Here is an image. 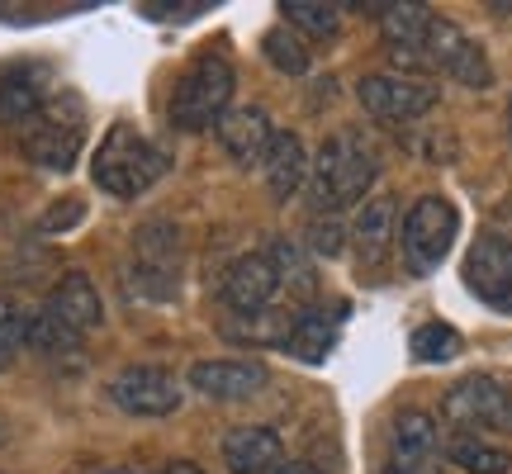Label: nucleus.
<instances>
[{
	"mask_svg": "<svg viewBox=\"0 0 512 474\" xmlns=\"http://www.w3.org/2000/svg\"><path fill=\"white\" fill-rule=\"evenodd\" d=\"M280 294V275H275V261L266 252H247L238 256L219 280V299L228 309L247 318V313H266Z\"/></svg>",
	"mask_w": 512,
	"mask_h": 474,
	"instance_id": "obj_13",
	"label": "nucleus"
},
{
	"mask_svg": "<svg viewBox=\"0 0 512 474\" xmlns=\"http://www.w3.org/2000/svg\"><path fill=\"white\" fill-rule=\"evenodd\" d=\"M465 285L489 309L512 313V242L498 233L475 237V247L465 252Z\"/></svg>",
	"mask_w": 512,
	"mask_h": 474,
	"instance_id": "obj_12",
	"label": "nucleus"
},
{
	"mask_svg": "<svg viewBox=\"0 0 512 474\" xmlns=\"http://www.w3.org/2000/svg\"><path fill=\"white\" fill-rule=\"evenodd\" d=\"M81 219H86V204L67 195V200L53 204V209H48V214L38 219V233H67V228H76Z\"/></svg>",
	"mask_w": 512,
	"mask_h": 474,
	"instance_id": "obj_30",
	"label": "nucleus"
},
{
	"mask_svg": "<svg viewBox=\"0 0 512 474\" xmlns=\"http://www.w3.org/2000/svg\"><path fill=\"white\" fill-rule=\"evenodd\" d=\"M356 100L366 105V114L375 119H422V114L437 105V86L422 81V76H399V72H384V76H361L356 86Z\"/></svg>",
	"mask_w": 512,
	"mask_h": 474,
	"instance_id": "obj_10",
	"label": "nucleus"
},
{
	"mask_svg": "<svg viewBox=\"0 0 512 474\" xmlns=\"http://www.w3.org/2000/svg\"><path fill=\"white\" fill-rule=\"evenodd\" d=\"M508 119H512V114H508Z\"/></svg>",
	"mask_w": 512,
	"mask_h": 474,
	"instance_id": "obj_37",
	"label": "nucleus"
},
{
	"mask_svg": "<svg viewBox=\"0 0 512 474\" xmlns=\"http://www.w3.org/2000/svg\"><path fill=\"white\" fill-rule=\"evenodd\" d=\"M280 10L294 29H304L313 38H332L342 29V5H332V0H285Z\"/></svg>",
	"mask_w": 512,
	"mask_h": 474,
	"instance_id": "obj_24",
	"label": "nucleus"
},
{
	"mask_svg": "<svg viewBox=\"0 0 512 474\" xmlns=\"http://www.w3.org/2000/svg\"><path fill=\"white\" fill-rule=\"evenodd\" d=\"M261 53H266V62H271L275 72H285V76L309 72V43L294 34V29H271V34L261 38Z\"/></svg>",
	"mask_w": 512,
	"mask_h": 474,
	"instance_id": "obj_26",
	"label": "nucleus"
},
{
	"mask_svg": "<svg viewBox=\"0 0 512 474\" xmlns=\"http://www.w3.org/2000/svg\"><path fill=\"white\" fill-rule=\"evenodd\" d=\"M24 342L34 351H43V356H67V351L81 347V337L72 328H62L57 318H48V313H29V337Z\"/></svg>",
	"mask_w": 512,
	"mask_h": 474,
	"instance_id": "obj_28",
	"label": "nucleus"
},
{
	"mask_svg": "<svg viewBox=\"0 0 512 474\" xmlns=\"http://www.w3.org/2000/svg\"><path fill=\"white\" fill-rule=\"evenodd\" d=\"M446 456H451V465L465 474H508L512 470V456L503 451V446H494V441L484 437H451V446H446Z\"/></svg>",
	"mask_w": 512,
	"mask_h": 474,
	"instance_id": "obj_23",
	"label": "nucleus"
},
{
	"mask_svg": "<svg viewBox=\"0 0 512 474\" xmlns=\"http://www.w3.org/2000/svg\"><path fill=\"white\" fill-rule=\"evenodd\" d=\"M460 233V209L446 195H422L408 204L399 228V247H403V266L413 275H432L451 256Z\"/></svg>",
	"mask_w": 512,
	"mask_h": 474,
	"instance_id": "obj_5",
	"label": "nucleus"
},
{
	"mask_svg": "<svg viewBox=\"0 0 512 474\" xmlns=\"http://www.w3.org/2000/svg\"><path fill=\"white\" fill-rule=\"evenodd\" d=\"M10 361H15V351H10V347H0V370H5Z\"/></svg>",
	"mask_w": 512,
	"mask_h": 474,
	"instance_id": "obj_33",
	"label": "nucleus"
},
{
	"mask_svg": "<svg viewBox=\"0 0 512 474\" xmlns=\"http://www.w3.org/2000/svg\"><path fill=\"white\" fill-rule=\"evenodd\" d=\"M162 474H204V470H200V465H190V460H171Z\"/></svg>",
	"mask_w": 512,
	"mask_h": 474,
	"instance_id": "obj_32",
	"label": "nucleus"
},
{
	"mask_svg": "<svg viewBox=\"0 0 512 474\" xmlns=\"http://www.w3.org/2000/svg\"><path fill=\"white\" fill-rule=\"evenodd\" d=\"M110 399L133 418H166L181 408V380L166 365H124L110 380Z\"/></svg>",
	"mask_w": 512,
	"mask_h": 474,
	"instance_id": "obj_9",
	"label": "nucleus"
},
{
	"mask_svg": "<svg viewBox=\"0 0 512 474\" xmlns=\"http://www.w3.org/2000/svg\"><path fill=\"white\" fill-rule=\"evenodd\" d=\"M48 67L38 62H15L0 72V124H29L43 105H48Z\"/></svg>",
	"mask_w": 512,
	"mask_h": 474,
	"instance_id": "obj_17",
	"label": "nucleus"
},
{
	"mask_svg": "<svg viewBox=\"0 0 512 474\" xmlns=\"http://www.w3.org/2000/svg\"><path fill=\"white\" fill-rule=\"evenodd\" d=\"M271 384V370L261 361H195L190 365V389H200L204 399H252Z\"/></svg>",
	"mask_w": 512,
	"mask_h": 474,
	"instance_id": "obj_14",
	"label": "nucleus"
},
{
	"mask_svg": "<svg viewBox=\"0 0 512 474\" xmlns=\"http://www.w3.org/2000/svg\"><path fill=\"white\" fill-rule=\"evenodd\" d=\"M432 10L418 5V0H384L380 10V34L389 43V53L399 62H422V48H427V29H432Z\"/></svg>",
	"mask_w": 512,
	"mask_h": 474,
	"instance_id": "obj_19",
	"label": "nucleus"
},
{
	"mask_svg": "<svg viewBox=\"0 0 512 474\" xmlns=\"http://www.w3.org/2000/svg\"><path fill=\"white\" fill-rule=\"evenodd\" d=\"M128 285L143 299H171L181 285V233L171 223H143L133 233Z\"/></svg>",
	"mask_w": 512,
	"mask_h": 474,
	"instance_id": "obj_7",
	"label": "nucleus"
},
{
	"mask_svg": "<svg viewBox=\"0 0 512 474\" xmlns=\"http://www.w3.org/2000/svg\"><path fill=\"white\" fill-rule=\"evenodd\" d=\"M19 147L43 171H72L81 147H86V105L72 91L53 95L29 124L19 128Z\"/></svg>",
	"mask_w": 512,
	"mask_h": 474,
	"instance_id": "obj_4",
	"label": "nucleus"
},
{
	"mask_svg": "<svg viewBox=\"0 0 512 474\" xmlns=\"http://www.w3.org/2000/svg\"><path fill=\"white\" fill-rule=\"evenodd\" d=\"M266 474H318V470H313L309 460H280V465H271Z\"/></svg>",
	"mask_w": 512,
	"mask_h": 474,
	"instance_id": "obj_31",
	"label": "nucleus"
},
{
	"mask_svg": "<svg viewBox=\"0 0 512 474\" xmlns=\"http://www.w3.org/2000/svg\"><path fill=\"white\" fill-rule=\"evenodd\" d=\"M0 474H5V470H0Z\"/></svg>",
	"mask_w": 512,
	"mask_h": 474,
	"instance_id": "obj_36",
	"label": "nucleus"
},
{
	"mask_svg": "<svg viewBox=\"0 0 512 474\" xmlns=\"http://www.w3.org/2000/svg\"><path fill=\"white\" fill-rule=\"evenodd\" d=\"M422 62H427V67H437L441 76L460 81V86H470V91H489V86H494V67H489L484 48H479L460 24H451V19H432V29H427V48H422Z\"/></svg>",
	"mask_w": 512,
	"mask_h": 474,
	"instance_id": "obj_8",
	"label": "nucleus"
},
{
	"mask_svg": "<svg viewBox=\"0 0 512 474\" xmlns=\"http://www.w3.org/2000/svg\"><path fill=\"white\" fill-rule=\"evenodd\" d=\"M233 86H238V72L223 53H200L171 86V105H166V119L181 133H204L214 128L228 114V100H233Z\"/></svg>",
	"mask_w": 512,
	"mask_h": 474,
	"instance_id": "obj_3",
	"label": "nucleus"
},
{
	"mask_svg": "<svg viewBox=\"0 0 512 474\" xmlns=\"http://www.w3.org/2000/svg\"><path fill=\"white\" fill-rule=\"evenodd\" d=\"M0 441H5V427H0Z\"/></svg>",
	"mask_w": 512,
	"mask_h": 474,
	"instance_id": "obj_34",
	"label": "nucleus"
},
{
	"mask_svg": "<svg viewBox=\"0 0 512 474\" xmlns=\"http://www.w3.org/2000/svg\"><path fill=\"white\" fill-rule=\"evenodd\" d=\"M166 166H171V157H166L162 143H152L133 124H114L95 147L91 181L114 200H138V195H147L152 185L162 181Z\"/></svg>",
	"mask_w": 512,
	"mask_h": 474,
	"instance_id": "obj_2",
	"label": "nucleus"
},
{
	"mask_svg": "<svg viewBox=\"0 0 512 474\" xmlns=\"http://www.w3.org/2000/svg\"><path fill=\"white\" fill-rule=\"evenodd\" d=\"M394 474H441V427L432 413L408 408L389 427V465Z\"/></svg>",
	"mask_w": 512,
	"mask_h": 474,
	"instance_id": "obj_11",
	"label": "nucleus"
},
{
	"mask_svg": "<svg viewBox=\"0 0 512 474\" xmlns=\"http://www.w3.org/2000/svg\"><path fill=\"white\" fill-rule=\"evenodd\" d=\"M342 223H337V214H313L309 219V252L318 256H337L342 252Z\"/></svg>",
	"mask_w": 512,
	"mask_h": 474,
	"instance_id": "obj_29",
	"label": "nucleus"
},
{
	"mask_svg": "<svg viewBox=\"0 0 512 474\" xmlns=\"http://www.w3.org/2000/svg\"><path fill=\"white\" fill-rule=\"evenodd\" d=\"M384 474H394V470H384Z\"/></svg>",
	"mask_w": 512,
	"mask_h": 474,
	"instance_id": "obj_35",
	"label": "nucleus"
},
{
	"mask_svg": "<svg viewBox=\"0 0 512 474\" xmlns=\"http://www.w3.org/2000/svg\"><path fill=\"white\" fill-rule=\"evenodd\" d=\"M214 128H219L223 152H228L238 166H261L266 162L271 138H275V124H271V114L261 110V105H238V110L223 114Z\"/></svg>",
	"mask_w": 512,
	"mask_h": 474,
	"instance_id": "obj_15",
	"label": "nucleus"
},
{
	"mask_svg": "<svg viewBox=\"0 0 512 474\" xmlns=\"http://www.w3.org/2000/svg\"><path fill=\"white\" fill-rule=\"evenodd\" d=\"M408 351H413L418 365H441V361H451V356H460V332L451 323H422L408 337Z\"/></svg>",
	"mask_w": 512,
	"mask_h": 474,
	"instance_id": "obj_25",
	"label": "nucleus"
},
{
	"mask_svg": "<svg viewBox=\"0 0 512 474\" xmlns=\"http://www.w3.org/2000/svg\"><path fill=\"white\" fill-rule=\"evenodd\" d=\"M280 460H285V441H280L275 427L247 422V427H233L223 437V465H228V474H266Z\"/></svg>",
	"mask_w": 512,
	"mask_h": 474,
	"instance_id": "obj_18",
	"label": "nucleus"
},
{
	"mask_svg": "<svg viewBox=\"0 0 512 474\" xmlns=\"http://www.w3.org/2000/svg\"><path fill=\"white\" fill-rule=\"evenodd\" d=\"M275 261V275H280V285H290V290L299 294H313V266H309V256H304V247L299 242H290V237H275L271 242V252H266Z\"/></svg>",
	"mask_w": 512,
	"mask_h": 474,
	"instance_id": "obj_27",
	"label": "nucleus"
},
{
	"mask_svg": "<svg viewBox=\"0 0 512 474\" xmlns=\"http://www.w3.org/2000/svg\"><path fill=\"white\" fill-rule=\"evenodd\" d=\"M261 171H266V185H271L275 200H290L294 190L309 181V152H304V138H299V133H275Z\"/></svg>",
	"mask_w": 512,
	"mask_h": 474,
	"instance_id": "obj_21",
	"label": "nucleus"
},
{
	"mask_svg": "<svg viewBox=\"0 0 512 474\" xmlns=\"http://www.w3.org/2000/svg\"><path fill=\"white\" fill-rule=\"evenodd\" d=\"M380 176V162L356 133H332L323 138L318 157L309 162V200L313 214H342L347 204H366L370 185Z\"/></svg>",
	"mask_w": 512,
	"mask_h": 474,
	"instance_id": "obj_1",
	"label": "nucleus"
},
{
	"mask_svg": "<svg viewBox=\"0 0 512 474\" xmlns=\"http://www.w3.org/2000/svg\"><path fill=\"white\" fill-rule=\"evenodd\" d=\"M285 347H290L304 365H323L332 356V347H337V323H332L328 313H318V309L294 313Z\"/></svg>",
	"mask_w": 512,
	"mask_h": 474,
	"instance_id": "obj_22",
	"label": "nucleus"
},
{
	"mask_svg": "<svg viewBox=\"0 0 512 474\" xmlns=\"http://www.w3.org/2000/svg\"><path fill=\"white\" fill-rule=\"evenodd\" d=\"M48 318H57L62 328H72L76 337L81 332H95L100 323H105V304H100V290L91 285V275L81 271H67L62 280L53 285V294H48Z\"/></svg>",
	"mask_w": 512,
	"mask_h": 474,
	"instance_id": "obj_16",
	"label": "nucleus"
},
{
	"mask_svg": "<svg viewBox=\"0 0 512 474\" xmlns=\"http://www.w3.org/2000/svg\"><path fill=\"white\" fill-rule=\"evenodd\" d=\"M441 418L460 427V437L512 432V380H503V375H465V380L446 389Z\"/></svg>",
	"mask_w": 512,
	"mask_h": 474,
	"instance_id": "obj_6",
	"label": "nucleus"
},
{
	"mask_svg": "<svg viewBox=\"0 0 512 474\" xmlns=\"http://www.w3.org/2000/svg\"><path fill=\"white\" fill-rule=\"evenodd\" d=\"M394 195H370L361 209H356V223H351V237H356V256L361 266H380L384 252H389V237H394Z\"/></svg>",
	"mask_w": 512,
	"mask_h": 474,
	"instance_id": "obj_20",
	"label": "nucleus"
}]
</instances>
